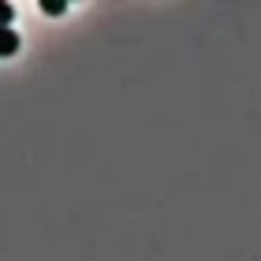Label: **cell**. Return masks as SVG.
Wrapping results in <instances>:
<instances>
[{"instance_id": "cell-1", "label": "cell", "mask_w": 261, "mask_h": 261, "mask_svg": "<svg viewBox=\"0 0 261 261\" xmlns=\"http://www.w3.org/2000/svg\"><path fill=\"white\" fill-rule=\"evenodd\" d=\"M19 53V34L11 27H0V56H15Z\"/></svg>"}, {"instance_id": "cell-2", "label": "cell", "mask_w": 261, "mask_h": 261, "mask_svg": "<svg viewBox=\"0 0 261 261\" xmlns=\"http://www.w3.org/2000/svg\"><path fill=\"white\" fill-rule=\"evenodd\" d=\"M41 11H49V15H64L67 4H64V0H41Z\"/></svg>"}, {"instance_id": "cell-3", "label": "cell", "mask_w": 261, "mask_h": 261, "mask_svg": "<svg viewBox=\"0 0 261 261\" xmlns=\"http://www.w3.org/2000/svg\"><path fill=\"white\" fill-rule=\"evenodd\" d=\"M11 19H15V8L8 0H0V27H11Z\"/></svg>"}]
</instances>
